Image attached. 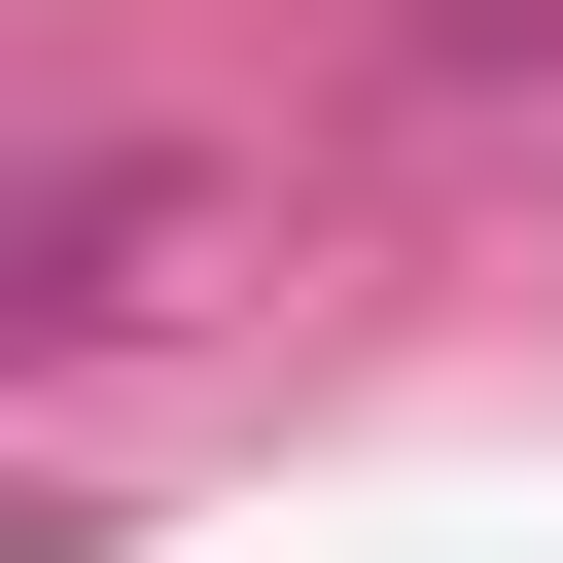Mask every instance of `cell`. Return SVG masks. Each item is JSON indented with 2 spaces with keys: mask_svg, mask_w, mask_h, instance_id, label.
Returning <instances> with one entry per match:
<instances>
[{
  "mask_svg": "<svg viewBox=\"0 0 563 563\" xmlns=\"http://www.w3.org/2000/svg\"><path fill=\"white\" fill-rule=\"evenodd\" d=\"M211 246H246L211 141H70V176H0V387H35V352H176Z\"/></svg>",
  "mask_w": 563,
  "mask_h": 563,
  "instance_id": "1",
  "label": "cell"
},
{
  "mask_svg": "<svg viewBox=\"0 0 563 563\" xmlns=\"http://www.w3.org/2000/svg\"><path fill=\"white\" fill-rule=\"evenodd\" d=\"M422 106H563V0H422Z\"/></svg>",
  "mask_w": 563,
  "mask_h": 563,
  "instance_id": "2",
  "label": "cell"
}]
</instances>
